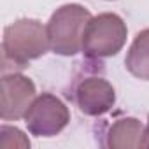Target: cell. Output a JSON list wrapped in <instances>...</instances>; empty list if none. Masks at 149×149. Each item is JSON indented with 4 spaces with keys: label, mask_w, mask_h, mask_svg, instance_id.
Wrapping results in <instances>:
<instances>
[{
    "label": "cell",
    "mask_w": 149,
    "mask_h": 149,
    "mask_svg": "<svg viewBox=\"0 0 149 149\" xmlns=\"http://www.w3.org/2000/svg\"><path fill=\"white\" fill-rule=\"evenodd\" d=\"M90 19V11L79 4H65L56 9L46 26L49 49L61 56L83 51V35Z\"/></svg>",
    "instance_id": "6da1fadb"
},
{
    "label": "cell",
    "mask_w": 149,
    "mask_h": 149,
    "mask_svg": "<svg viewBox=\"0 0 149 149\" xmlns=\"http://www.w3.org/2000/svg\"><path fill=\"white\" fill-rule=\"evenodd\" d=\"M49 49V39L46 26L30 18L18 19L6 26L2 39L4 60L13 61L18 67H26L28 61L40 58Z\"/></svg>",
    "instance_id": "7a4b0ae2"
},
{
    "label": "cell",
    "mask_w": 149,
    "mask_h": 149,
    "mask_svg": "<svg viewBox=\"0 0 149 149\" xmlns=\"http://www.w3.org/2000/svg\"><path fill=\"white\" fill-rule=\"evenodd\" d=\"M126 25L114 13H104L90 19L83 35V53L88 58H109L126 42Z\"/></svg>",
    "instance_id": "3957f363"
},
{
    "label": "cell",
    "mask_w": 149,
    "mask_h": 149,
    "mask_svg": "<svg viewBox=\"0 0 149 149\" xmlns=\"http://www.w3.org/2000/svg\"><path fill=\"white\" fill-rule=\"evenodd\" d=\"M70 121L68 107L54 95H39L25 116L28 132L35 137H54Z\"/></svg>",
    "instance_id": "277c9868"
},
{
    "label": "cell",
    "mask_w": 149,
    "mask_h": 149,
    "mask_svg": "<svg viewBox=\"0 0 149 149\" xmlns=\"http://www.w3.org/2000/svg\"><path fill=\"white\" fill-rule=\"evenodd\" d=\"M35 98V84L28 77L16 72L4 76L0 93V118L4 121H18L25 118Z\"/></svg>",
    "instance_id": "5b68a950"
},
{
    "label": "cell",
    "mask_w": 149,
    "mask_h": 149,
    "mask_svg": "<svg viewBox=\"0 0 149 149\" xmlns=\"http://www.w3.org/2000/svg\"><path fill=\"white\" fill-rule=\"evenodd\" d=\"M116 91L104 77H88L76 88V104L86 116H102L112 109Z\"/></svg>",
    "instance_id": "8992f818"
},
{
    "label": "cell",
    "mask_w": 149,
    "mask_h": 149,
    "mask_svg": "<svg viewBox=\"0 0 149 149\" xmlns=\"http://www.w3.org/2000/svg\"><path fill=\"white\" fill-rule=\"evenodd\" d=\"M107 146L111 149H146L147 126L135 118L118 119L107 133Z\"/></svg>",
    "instance_id": "52a82bcc"
},
{
    "label": "cell",
    "mask_w": 149,
    "mask_h": 149,
    "mask_svg": "<svg viewBox=\"0 0 149 149\" xmlns=\"http://www.w3.org/2000/svg\"><path fill=\"white\" fill-rule=\"evenodd\" d=\"M125 65L133 77L149 81V28L137 33L126 53Z\"/></svg>",
    "instance_id": "ba28073f"
},
{
    "label": "cell",
    "mask_w": 149,
    "mask_h": 149,
    "mask_svg": "<svg viewBox=\"0 0 149 149\" xmlns=\"http://www.w3.org/2000/svg\"><path fill=\"white\" fill-rule=\"evenodd\" d=\"M147 147H149V119H147Z\"/></svg>",
    "instance_id": "9c48e42d"
}]
</instances>
